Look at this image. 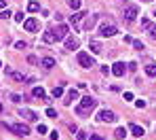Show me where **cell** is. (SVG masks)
<instances>
[{
  "instance_id": "1",
  "label": "cell",
  "mask_w": 156,
  "mask_h": 140,
  "mask_svg": "<svg viewBox=\"0 0 156 140\" xmlns=\"http://www.w3.org/2000/svg\"><path fill=\"white\" fill-rule=\"evenodd\" d=\"M95 104H97V100H95V98H91V95H87V98H82V100H80L76 112H78V115H87V112H91V110L95 108Z\"/></svg>"
},
{
  "instance_id": "2",
  "label": "cell",
  "mask_w": 156,
  "mask_h": 140,
  "mask_svg": "<svg viewBox=\"0 0 156 140\" xmlns=\"http://www.w3.org/2000/svg\"><path fill=\"white\" fill-rule=\"evenodd\" d=\"M76 59H78V64H80L82 68H91V66H95V59L91 57V55L87 53V51H78Z\"/></svg>"
},
{
  "instance_id": "3",
  "label": "cell",
  "mask_w": 156,
  "mask_h": 140,
  "mask_svg": "<svg viewBox=\"0 0 156 140\" xmlns=\"http://www.w3.org/2000/svg\"><path fill=\"white\" fill-rule=\"evenodd\" d=\"M4 125H6V123H4ZM6 129L15 132L17 136H27V134H30V127H27L25 123H8V125H6Z\"/></svg>"
},
{
  "instance_id": "4",
  "label": "cell",
  "mask_w": 156,
  "mask_h": 140,
  "mask_svg": "<svg viewBox=\"0 0 156 140\" xmlns=\"http://www.w3.org/2000/svg\"><path fill=\"white\" fill-rule=\"evenodd\" d=\"M118 30H116V25L114 23H101V28H99V34H101V36H114Z\"/></svg>"
},
{
  "instance_id": "5",
  "label": "cell",
  "mask_w": 156,
  "mask_h": 140,
  "mask_svg": "<svg viewBox=\"0 0 156 140\" xmlns=\"http://www.w3.org/2000/svg\"><path fill=\"white\" fill-rule=\"evenodd\" d=\"M122 17H125L127 21H135V17H137V6H135V4H127Z\"/></svg>"
},
{
  "instance_id": "6",
  "label": "cell",
  "mask_w": 156,
  "mask_h": 140,
  "mask_svg": "<svg viewBox=\"0 0 156 140\" xmlns=\"http://www.w3.org/2000/svg\"><path fill=\"white\" fill-rule=\"evenodd\" d=\"M95 23H97V15H89L87 13V19H85V23H82V28H85L87 32H91L95 28Z\"/></svg>"
},
{
  "instance_id": "7",
  "label": "cell",
  "mask_w": 156,
  "mask_h": 140,
  "mask_svg": "<svg viewBox=\"0 0 156 140\" xmlns=\"http://www.w3.org/2000/svg\"><path fill=\"white\" fill-rule=\"evenodd\" d=\"M99 121H104V123H112V121H116V115L112 110H101L99 112Z\"/></svg>"
},
{
  "instance_id": "8",
  "label": "cell",
  "mask_w": 156,
  "mask_h": 140,
  "mask_svg": "<svg viewBox=\"0 0 156 140\" xmlns=\"http://www.w3.org/2000/svg\"><path fill=\"white\" fill-rule=\"evenodd\" d=\"M19 117L25 119V121H36V112L30 110V108H19Z\"/></svg>"
},
{
  "instance_id": "9",
  "label": "cell",
  "mask_w": 156,
  "mask_h": 140,
  "mask_svg": "<svg viewBox=\"0 0 156 140\" xmlns=\"http://www.w3.org/2000/svg\"><path fill=\"white\" fill-rule=\"evenodd\" d=\"M23 28L27 32H36V30H38V19H25L23 21Z\"/></svg>"
},
{
  "instance_id": "10",
  "label": "cell",
  "mask_w": 156,
  "mask_h": 140,
  "mask_svg": "<svg viewBox=\"0 0 156 140\" xmlns=\"http://www.w3.org/2000/svg\"><path fill=\"white\" fill-rule=\"evenodd\" d=\"M129 132H131L133 136H137V138L146 134V132H143V127H141V125H137V123H129Z\"/></svg>"
},
{
  "instance_id": "11",
  "label": "cell",
  "mask_w": 156,
  "mask_h": 140,
  "mask_svg": "<svg viewBox=\"0 0 156 140\" xmlns=\"http://www.w3.org/2000/svg\"><path fill=\"white\" fill-rule=\"evenodd\" d=\"M112 74H114V76H122V74H125V64H122V62H116V64L112 66Z\"/></svg>"
},
{
  "instance_id": "12",
  "label": "cell",
  "mask_w": 156,
  "mask_h": 140,
  "mask_svg": "<svg viewBox=\"0 0 156 140\" xmlns=\"http://www.w3.org/2000/svg\"><path fill=\"white\" fill-rule=\"evenodd\" d=\"M42 40L44 42H57V32H53V30H49V32H44V36H42Z\"/></svg>"
},
{
  "instance_id": "13",
  "label": "cell",
  "mask_w": 156,
  "mask_h": 140,
  "mask_svg": "<svg viewBox=\"0 0 156 140\" xmlns=\"http://www.w3.org/2000/svg\"><path fill=\"white\" fill-rule=\"evenodd\" d=\"M68 32H70V30H68V25H66V23H61L59 28H57V40L68 38Z\"/></svg>"
},
{
  "instance_id": "14",
  "label": "cell",
  "mask_w": 156,
  "mask_h": 140,
  "mask_svg": "<svg viewBox=\"0 0 156 140\" xmlns=\"http://www.w3.org/2000/svg\"><path fill=\"white\" fill-rule=\"evenodd\" d=\"M89 47H91V51H93V53H101V51H104V47H101V42H99V40H89Z\"/></svg>"
},
{
  "instance_id": "15",
  "label": "cell",
  "mask_w": 156,
  "mask_h": 140,
  "mask_svg": "<svg viewBox=\"0 0 156 140\" xmlns=\"http://www.w3.org/2000/svg\"><path fill=\"white\" fill-rule=\"evenodd\" d=\"M32 95H34V98H38V100H44V98H47V93H44L42 87H34V89H32Z\"/></svg>"
},
{
  "instance_id": "16",
  "label": "cell",
  "mask_w": 156,
  "mask_h": 140,
  "mask_svg": "<svg viewBox=\"0 0 156 140\" xmlns=\"http://www.w3.org/2000/svg\"><path fill=\"white\" fill-rule=\"evenodd\" d=\"M66 49H70V51L78 49V38H66Z\"/></svg>"
},
{
  "instance_id": "17",
  "label": "cell",
  "mask_w": 156,
  "mask_h": 140,
  "mask_svg": "<svg viewBox=\"0 0 156 140\" xmlns=\"http://www.w3.org/2000/svg\"><path fill=\"white\" fill-rule=\"evenodd\" d=\"M85 15H87V13H82V11H80V13H74V15L70 17L72 25H78V23H80V19H82V17H85Z\"/></svg>"
},
{
  "instance_id": "18",
  "label": "cell",
  "mask_w": 156,
  "mask_h": 140,
  "mask_svg": "<svg viewBox=\"0 0 156 140\" xmlns=\"http://www.w3.org/2000/svg\"><path fill=\"white\" fill-rule=\"evenodd\" d=\"M72 100H78V91H76V89H70V91H68V100H66V104H72Z\"/></svg>"
},
{
  "instance_id": "19",
  "label": "cell",
  "mask_w": 156,
  "mask_h": 140,
  "mask_svg": "<svg viewBox=\"0 0 156 140\" xmlns=\"http://www.w3.org/2000/svg\"><path fill=\"white\" fill-rule=\"evenodd\" d=\"M42 66L47 68V70H51V68L55 66V59H53V57H44V59H42Z\"/></svg>"
},
{
  "instance_id": "20",
  "label": "cell",
  "mask_w": 156,
  "mask_h": 140,
  "mask_svg": "<svg viewBox=\"0 0 156 140\" xmlns=\"http://www.w3.org/2000/svg\"><path fill=\"white\" fill-rule=\"evenodd\" d=\"M146 74H148V76H156V64H148V66H146Z\"/></svg>"
},
{
  "instance_id": "21",
  "label": "cell",
  "mask_w": 156,
  "mask_h": 140,
  "mask_svg": "<svg viewBox=\"0 0 156 140\" xmlns=\"http://www.w3.org/2000/svg\"><path fill=\"white\" fill-rule=\"evenodd\" d=\"M27 11H30V13H38V11H40V4H38V2H34V0H32V2L27 4Z\"/></svg>"
},
{
  "instance_id": "22",
  "label": "cell",
  "mask_w": 156,
  "mask_h": 140,
  "mask_svg": "<svg viewBox=\"0 0 156 140\" xmlns=\"http://www.w3.org/2000/svg\"><path fill=\"white\" fill-rule=\"evenodd\" d=\"M114 136H116L118 140H122V138L127 136V129H125V127H118V129H116V132H114Z\"/></svg>"
},
{
  "instance_id": "23",
  "label": "cell",
  "mask_w": 156,
  "mask_h": 140,
  "mask_svg": "<svg viewBox=\"0 0 156 140\" xmlns=\"http://www.w3.org/2000/svg\"><path fill=\"white\" fill-rule=\"evenodd\" d=\"M61 95H63V87H61V85H57V87L53 89V98H61Z\"/></svg>"
},
{
  "instance_id": "24",
  "label": "cell",
  "mask_w": 156,
  "mask_h": 140,
  "mask_svg": "<svg viewBox=\"0 0 156 140\" xmlns=\"http://www.w3.org/2000/svg\"><path fill=\"white\" fill-rule=\"evenodd\" d=\"M80 2H82V0H68V4L74 8V11H78V8H80Z\"/></svg>"
},
{
  "instance_id": "25",
  "label": "cell",
  "mask_w": 156,
  "mask_h": 140,
  "mask_svg": "<svg viewBox=\"0 0 156 140\" xmlns=\"http://www.w3.org/2000/svg\"><path fill=\"white\" fill-rule=\"evenodd\" d=\"M11 74H13L15 81H25V78H27V76H25V74H21V72H11Z\"/></svg>"
},
{
  "instance_id": "26",
  "label": "cell",
  "mask_w": 156,
  "mask_h": 140,
  "mask_svg": "<svg viewBox=\"0 0 156 140\" xmlns=\"http://www.w3.org/2000/svg\"><path fill=\"white\" fill-rule=\"evenodd\" d=\"M47 117H51V119H57V110H55V108H47Z\"/></svg>"
},
{
  "instance_id": "27",
  "label": "cell",
  "mask_w": 156,
  "mask_h": 140,
  "mask_svg": "<svg viewBox=\"0 0 156 140\" xmlns=\"http://www.w3.org/2000/svg\"><path fill=\"white\" fill-rule=\"evenodd\" d=\"M11 15H13V13L8 11V8H6V11L2 8V11H0V19H8V17H11Z\"/></svg>"
},
{
  "instance_id": "28",
  "label": "cell",
  "mask_w": 156,
  "mask_h": 140,
  "mask_svg": "<svg viewBox=\"0 0 156 140\" xmlns=\"http://www.w3.org/2000/svg\"><path fill=\"white\" fill-rule=\"evenodd\" d=\"M133 47H135L137 51H141V49H146V47H143V42H141V40H133Z\"/></svg>"
},
{
  "instance_id": "29",
  "label": "cell",
  "mask_w": 156,
  "mask_h": 140,
  "mask_svg": "<svg viewBox=\"0 0 156 140\" xmlns=\"http://www.w3.org/2000/svg\"><path fill=\"white\" fill-rule=\"evenodd\" d=\"M141 28H143V30H150V28H152V23H150L148 19H141Z\"/></svg>"
},
{
  "instance_id": "30",
  "label": "cell",
  "mask_w": 156,
  "mask_h": 140,
  "mask_svg": "<svg viewBox=\"0 0 156 140\" xmlns=\"http://www.w3.org/2000/svg\"><path fill=\"white\" fill-rule=\"evenodd\" d=\"M38 134H47V125H42V123H38Z\"/></svg>"
},
{
  "instance_id": "31",
  "label": "cell",
  "mask_w": 156,
  "mask_h": 140,
  "mask_svg": "<svg viewBox=\"0 0 156 140\" xmlns=\"http://www.w3.org/2000/svg\"><path fill=\"white\" fill-rule=\"evenodd\" d=\"M150 38L156 40V25H152V28H150Z\"/></svg>"
},
{
  "instance_id": "32",
  "label": "cell",
  "mask_w": 156,
  "mask_h": 140,
  "mask_svg": "<svg viewBox=\"0 0 156 140\" xmlns=\"http://www.w3.org/2000/svg\"><path fill=\"white\" fill-rule=\"evenodd\" d=\"M76 138H78V140H87V132H78Z\"/></svg>"
},
{
  "instance_id": "33",
  "label": "cell",
  "mask_w": 156,
  "mask_h": 140,
  "mask_svg": "<svg viewBox=\"0 0 156 140\" xmlns=\"http://www.w3.org/2000/svg\"><path fill=\"white\" fill-rule=\"evenodd\" d=\"M125 100L131 102V100H133V93H131V91H125Z\"/></svg>"
},
{
  "instance_id": "34",
  "label": "cell",
  "mask_w": 156,
  "mask_h": 140,
  "mask_svg": "<svg viewBox=\"0 0 156 140\" xmlns=\"http://www.w3.org/2000/svg\"><path fill=\"white\" fill-rule=\"evenodd\" d=\"M11 100H13V102H21V95H17V93H11Z\"/></svg>"
},
{
  "instance_id": "35",
  "label": "cell",
  "mask_w": 156,
  "mask_h": 140,
  "mask_svg": "<svg viewBox=\"0 0 156 140\" xmlns=\"http://www.w3.org/2000/svg\"><path fill=\"white\" fill-rule=\"evenodd\" d=\"M27 62H30V64H38V57H34V55H30V57H27Z\"/></svg>"
},
{
  "instance_id": "36",
  "label": "cell",
  "mask_w": 156,
  "mask_h": 140,
  "mask_svg": "<svg viewBox=\"0 0 156 140\" xmlns=\"http://www.w3.org/2000/svg\"><path fill=\"white\" fill-rule=\"evenodd\" d=\"M135 106H137V108H143V106H146V102H143V100H137V102H135Z\"/></svg>"
},
{
  "instance_id": "37",
  "label": "cell",
  "mask_w": 156,
  "mask_h": 140,
  "mask_svg": "<svg viewBox=\"0 0 156 140\" xmlns=\"http://www.w3.org/2000/svg\"><path fill=\"white\" fill-rule=\"evenodd\" d=\"M15 21H23V13H15Z\"/></svg>"
},
{
  "instance_id": "38",
  "label": "cell",
  "mask_w": 156,
  "mask_h": 140,
  "mask_svg": "<svg viewBox=\"0 0 156 140\" xmlns=\"http://www.w3.org/2000/svg\"><path fill=\"white\" fill-rule=\"evenodd\" d=\"M89 140H104V136H99V134H93V136H91Z\"/></svg>"
},
{
  "instance_id": "39",
  "label": "cell",
  "mask_w": 156,
  "mask_h": 140,
  "mask_svg": "<svg viewBox=\"0 0 156 140\" xmlns=\"http://www.w3.org/2000/svg\"><path fill=\"white\" fill-rule=\"evenodd\" d=\"M15 47H17V49H25V42L19 40V42H15Z\"/></svg>"
},
{
  "instance_id": "40",
  "label": "cell",
  "mask_w": 156,
  "mask_h": 140,
  "mask_svg": "<svg viewBox=\"0 0 156 140\" xmlns=\"http://www.w3.org/2000/svg\"><path fill=\"white\" fill-rule=\"evenodd\" d=\"M57 138H59V134H57V132H51V140H57Z\"/></svg>"
},
{
  "instance_id": "41",
  "label": "cell",
  "mask_w": 156,
  "mask_h": 140,
  "mask_svg": "<svg viewBox=\"0 0 156 140\" xmlns=\"http://www.w3.org/2000/svg\"><path fill=\"white\" fill-rule=\"evenodd\" d=\"M6 6V0H0V8H4Z\"/></svg>"
},
{
  "instance_id": "42",
  "label": "cell",
  "mask_w": 156,
  "mask_h": 140,
  "mask_svg": "<svg viewBox=\"0 0 156 140\" xmlns=\"http://www.w3.org/2000/svg\"><path fill=\"white\" fill-rule=\"evenodd\" d=\"M143 2H152V0H143Z\"/></svg>"
},
{
  "instance_id": "43",
  "label": "cell",
  "mask_w": 156,
  "mask_h": 140,
  "mask_svg": "<svg viewBox=\"0 0 156 140\" xmlns=\"http://www.w3.org/2000/svg\"><path fill=\"white\" fill-rule=\"evenodd\" d=\"M0 110H2V104H0Z\"/></svg>"
},
{
  "instance_id": "44",
  "label": "cell",
  "mask_w": 156,
  "mask_h": 140,
  "mask_svg": "<svg viewBox=\"0 0 156 140\" xmlns=\"http://www.w3.org/2000/svg\"><path fill=\"white\" fill-rule=\"evenodd\" d=\"M154 17H156V11H154Z\"/></svg>"
},
{
  "instance_id": "45",
  "label": "cell",
  "mask_w": 156,
  "mask_h": 140,
  "mask_svg": "<svg viewBox=\"0 0 156 140\" xmlns=\"http://www.w3.org/2000/svg\"><path fill=\"white\" fill-rule=\"evenodd\" d=\"M0 68H2V64H0Z\"/></svg>"
}]
</instances>
